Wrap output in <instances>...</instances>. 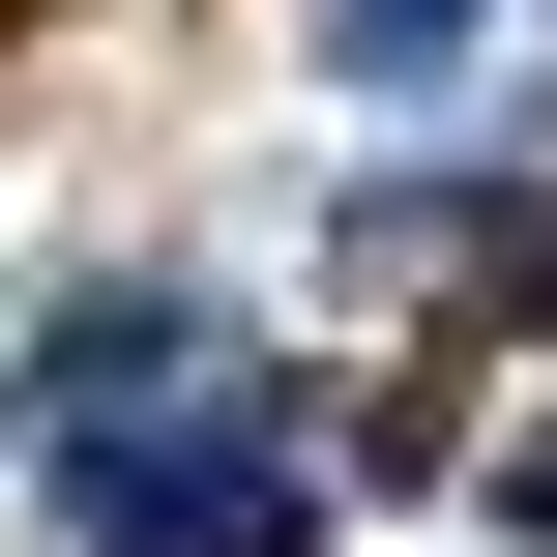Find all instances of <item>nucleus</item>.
Here are the masks:
<instances>
[{
	"instance_id": "1",
	"label": "nucleus",
	"mask_w": 557,
	"mask_h": 557,
	"mask_svg": "<svg viewBox=\"0 0 557 557\" xmlns=\"http://www.w3.org/2000/svg\"><path fill=\"white\" fill-rule=\"evenodd\" d=\"M59 529L88 557H323V470H294L264 382H117L59 441Z\"/></svg>"
},
{
	"instance_id": "2",
	"label": "nucleus",
	"mask_w": 557,
	"mask_h": 557,
	"mask_svg": "<svg viewBox=\"0 0 557 557\" xmlns=\"http://www.w3.org/2000/svg\"><path fill=\"white\" fill-rule=\"evenodd\" d=\"M499 29H529V0H323V88H382V117H411V88H470Z\"/></svg>"
},
{
	"instance_id": "3",
	"label": "nucleus",
	"mask_w": 557,
	"mask_h": 557,
	"mask_svg": "<svg viewBox=\"0 0 557 557\" xmlns=\"http://www.w3.org/2000/svg\"><path fill=\"white\" fill-rule=\"evenodd\" d=\"M499 529H557V441H529V470H499Z\"/></svg>"
}]
</instances>
